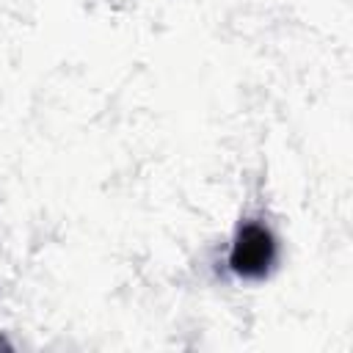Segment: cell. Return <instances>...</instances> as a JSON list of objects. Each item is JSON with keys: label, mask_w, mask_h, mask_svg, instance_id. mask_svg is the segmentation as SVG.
<instances>
[{"label": "cell", "mask_w": 353, "mask_h": 353, "mask_svg": "<svg viewBox=\"0 0 353 353\" xmlns=\"http://www.w3.org/2000/svg\"><path fill=\"white\" fill-rule=\"evenodd\" d=\"M276 259V243L273 234L262 223H243L237 229L229 265L237 276L245 279H262Z\"/></svg>", "instance_id": "cell-1"}]
</instances>
